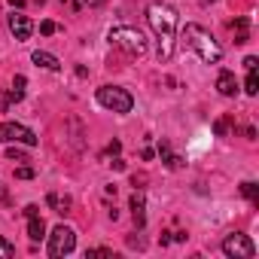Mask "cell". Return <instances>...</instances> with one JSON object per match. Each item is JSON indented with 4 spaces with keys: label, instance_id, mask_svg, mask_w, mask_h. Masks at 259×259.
Instances as JSON below:
<instances>
[{
    "label": "cell",
    "instance_id": "cell-23",
    "mask_svg": "<svg viewBox=\"0 0 259 259\" xmlns=\"http://www.w3.org/2000/svg\"><path fill=\"white\" fill-rule=\"evenodd\" d=\"M119 153H122V144H119V141H113V144L104 150V156H119Z\"/></svg>",
    "mask_w": 259,
    "mask_h": 259
},
{
    "label": "cell",
    "instance_id": "cell-26",
    "mask_svg": "<svg viewBox=\"0 0 259 259\" xmlns=\"http://www.w3.org/2000/svg\"><path fill=\"white\" fill-rule=\"evenodd\" d=\"M113 250H107V247H95V250H89L85 256H110Z\"/></svg>",
    "mask_w": 259,
    "mask_h": 259
},
{
    "label": "cell",
    "instance_id": "cell-27",
    "mask_svg": "<svg viewBox=\"0 0 259 259\" xmlns=\"http://www.w3.org/2000/svg\"><path fill=\"white\" fill-rule=\"evenodd\" d=\"M61 4H64V7H67L70 13H79V7H82V4H79V0H61Z\"/></svg>",
    "mask_w": 259,
    "mask_h": 259
},
{
    "label": "cell",
    "instance_id": "cell-25",
    "mask_svg": "<svg viewBox=\"0 0 259 259\" xmlns=\"http://www.w3.org/2000/svg\"><path fill=\"white\" fill-rule=\"evenodd\" d=\"M244 67H247V70H256V67H259V58H256V55H247V58H244Z\"/></svg>",
    "mask_w": 259,
    "mask_h": 259
},
{
    "label": "cell",
    "instance_id": "cell-5",
    "mask_svg": "<svg viewBox=\"0 0 259 259\" xmlns=\"http://www.w3.org/2000/svg\"><path fill=\"white\" fill-rule=\"evenodd\" d=\"M49 238V256L52 259H61V256H67V253H73V247H76V232L70 229V226H55L52 229V235H46Z\"/></svg>",
    "mask_w": 259,
    "mask_h": 259
},
{
    "label": "cell",
    "instance_id": "cell-29",
    "mask_svg": "<svg viewBox=\"0 0 259 259\" xmlns=\"http://www.w3.org/2000/svg\"><path fill=\"white\" fill-rule=\"evenodd\" d=\"M79 4H89V7H101L104 0H79Z\"/></svg>",
    "mask_w": 259,
    "mask_h": 259
},
{
    "label": "cell",
    "instance_id": "cell-30",
    "mask_svg": "<svg viewBox=\"0 0 259 259\" xmlns=\"http://www.w3.org/2000/svg\"><path fill=\"white\" fill-rule=\"evenodd\" d=\"M10 4H13V7H25V0H10Z\"/></svg>",
    "mask_w": 259,
    "mask_h": 259
},
{
    "label": "cell",
    "instance_id": "cell-4",
    "mask_svg": "<svg viewBox=\"0 0 259 259\" xmlns=\"http://www.w3.org/2000/svg\"><path fill=\"white\" fill-rule=\"evenodd\" d=\"M95 98H98V104H101L104 110L119 113V116L132 113V107H135V98L128 95L122 85H101V89L95 92Z\"/></svg>",
    "mask_w": 259,
    "mask_h": 259
},
{
    "label": "cell",
    "instance_id": "cell-10",
    "mask_svg": "<svg viewBox=\"0 0 259 259\" xmlns=\"http://www.w3.org/2000/svg\"><path fill=\"white\" fill-rule=\"evenodd\" d=\"M217 92H220L223 98H235V95H238V79H235L232 70H220V76H217Z\"/></svg>",
    "mask_w": 259,
    "mask_h": 259
},
{
    "label": "cell",
    "instance_id": "cell-1",
    "mask_svg": "<svg viewBox=\"0 0 259 259\" xmlns=\"http://www.w3.org/2000/svg\"><path fill=\"white\" fill-rule=\"evenodd\" d=\"M147 22L159 40V61H171L174 55V43H177V10L171 4H162V0H156V4L147 7Z\"/></svg>",
    "mask_w": 259,
    "mask_h": 259
},
{
    "label": "cell",
    "instance_id": "cell-15",
    "mask_svg": "<svg viewBox=\"0 0 259 259\" xmlns=\"http://www.w3.org/2000/svg\"><path fill=\"white\" fill-rule=\"evenodd\" d=\"M232 28L238 31V34H235V43H238V46L250 40V34H247V31H250V19H247V16H241V19H235V25H232Z\"/></svg>",
    "mask_w": 259,
    "mask_h": 259
},
{
    "label": "cell",
    "instance_id": "cell-3",
    "mask_svg": "<svg viewBox=\"0 0 259 259\" xmlns=\"http://www.w3.org/2000/svg\"><path fill=\"white\" fill-rule=\"evenodd\" d=\"M107 40H110V46L122 49L125 55H132V58H141V55L147 52V37H144V31H141V28H132V25H116V28H110Z\"/></svg>",
    "mask_w": 259,
    "mask_h": 259
},
{
    "label": "cell",
    "instance_id": "cell-16",
    "mask_svg": "<svg viewBox=\"0 0 259 259\" xmlns=\"http://www.w3.org/2000/svg\"><path fill=\"white\" fill-rule=\"evenodd\" d=\"M241 195L250 198V201H259V186H256L253 180H244V183H241Z\"/></svg>",
    "mask_w": 259,
    "mask_h": 259
},
{
    "label": "cell",
    "instance_id": "cell-14",
    "mask_svg": "<svg viewBox=\"0 0 259 259\" xmlns=\"http://www.w3.org/2000/svg\"><path fill=\"white\" fill-rule=\"evenodd\" d=\"M46 204H49L55 213H70V198H67V195L61 198L58 192H49V195H46Z\"/></svg>",
    "mask_w": 259,
    "mask_h": 259
},
{
    "label": "cell",
    "instance_id": "cell-2",
    "mask_svg": "<svg viewBox=\"0 0 259 259\" xmlns=\"http://www.w3.org/2000/svg\"><path fill=\"white\" fill-rule=\"evenodd\" d=\"M183 46L192 49L204 64H220V58H223L220 43H217V40L210 37V31H204L201 25H186V28H183Z\"/></svg>",
    "mask_w": 259,
    "mask_h": 259
},
{
    "label": "cell",
    "instance_id": "cell-19",
    "mask_svg": "<svg viewBox=\"0 0 259 259\" xmlns=\"http://www.w3.org/2000/svg\"><path fill=\"white\" fill-rule=\"evenodd\" d=\"M162 162H165V165H168L171 171H177V168H183V159H180V156H174L171 150H168V153L162 156Z\"/></svg>",
    "mask_w": 259,
    "mask_h": 259
},
{
    "label": "cell",
    "instance_id": "cell-18",
    "mask_svg": "<svg viewBox=\"0 0 259 259\" xmlns=\"http://www.w3.org/2000/svg\"><path fill=\"white\" fill-rule=\"evenodd\" d=\"M16 256V244L7 241V238H0V259H13Z\"/></svg>",
    "mask_w": 259,
    "mask_h": 259
},
{
    "label": "cell",
    "instance_id": "cell-11",
    "mask_svg": "<svg viewBox=\"0 0 259 259\" xmlns=\"http://www.w3.org/2000/svg\"><path fill=\"white\" fill-rule=\"evenodd\" d=\"M31 61H34L37 67H46V70H61V61H58V55H52V52H43V49H37V52L31 55Z\"/></svg>",
    "mask_w": 259,
    "mask_h": 259
},
{
    "label": "cell",
    "instance_id": "cell-8",
    "mask_svg": "<svg viewBox=\"0 0 259 259\" xmlns=\"http://www.w3.org/2000/svg\"><path fill=\"white\" fill-rule=\"evenodd\" d=\"M7 25H10V31H13V37H16V40H28V37L34 34V22H31L28 16L13 13V16L7 19Z\"/></svg>",
    "mask_w": 259,
    "mask_h": 259
},
{
    "label": "cell",
    "instance_id": "cell-9",
    "mask_svg": "<svg viewBox=\"0 0 259 259\" xmlns=\"http://www.w3.org/2000/svg\"><path fill=\"white\" fill-rule=\"evenodd\" d=\"M128 207H132V217H135L138 229H144V223H147V198H144L141 189H135V195H132V201H128Z\"/></svg>",
    "mask_w": 259,
    "mask_h": 259
},
{
    "label": "cell",
    "instance_id": "cell-22",
    "mask_svg": "<svg viewBox=\"0 0 259 259\" xmlns=\"http://www.w3.org/2000/svg\"><path fill=\"white\" fill-rule=\"evenodd\" d=\"M16 177H19V180H34V168L22 165V168H16Z\"/></svg>",
    "mask_w": 259,
    "mask_h": 259
},
{
    "label": "cell",
    "instance_id": "cell-21",
    "mask_svg": "<svg viewBox=\"0 0 259 259\" xmlns=\"http://www.w3.org/2000/svg\"><path fill=\"white\" fill-rule=\"evenodd\" d=\"M55 31H58V25H55V22H49V19H46V22H40V34H43V37H52Z\"/></svg>",
    "mask_w": 259,
    "mask_h": 259
},
{
    "label": "cell",
    "instance_id": "cell-13",
    "mask_svg": "<svg viewBox=\"0 0 259 259\" xmlns=\"http://www.w3.org/2000/svg\"><path fill=\"white\" fill-rule=\"evenodd\" d=\"M25 85H28V79L19 73V76L13 79V92H10V98H4V107H10L13 101H22V98H25Z\"/></svg>",
    "mask_w": 259,
    "mask_h": 259
},
{
    "label": "cell",
    "instance_id": "cell-7",
    "mask_svg": "<svg viewBox=\"0 0 259 259\" xmlns=\"http://www.w3.org/2000/svg\"><path fill=\"white\" fill-rule=\"evenodd\" d=\"M0 141L4 144H25V147H37L40 144V138L22 122H4L0 125Z\"/></svg>",
    "mask_w": 259,
    "mask_h": 259
},
{
    "label": "cell",
    "instance_id": "cell-20",
    "mask_svg": "<svg viewBox=\"0 0 259 259\" xmlns=\"http://www.w3.org/2000/svg\"><path fill=\"white\" fill-rule=\"evenodd\" d=\"M7 159H10V162H28V156H25L22 150H16V144L7 147Z\"/></svg>",
    "mask_w": 259,
    "mask_h": 259
},
{
    "label": "cell",
    "instance_id": "cell-17",
    "mask_svg": "<svg viewBox=\"0 0 259 259\" xmlns=\"http://www.w3.org/2000/svg\"><path fill=\"white\" fill-rule=\"evenodd\" d=\"M244 92H247V95H256V92H259V76H256V70H247V82H244Z\"/></svg>",
    "mask_w": 259,
    "mask_h": 259
},
{
    "label": "cell",
    "instance_id": "cell-6",
    "mask_svg": "<svg viewBox=\"0 0 259 259\" xmlns=\"http://www.w3.org/2000/svg\"><path fill=\"white\" fill-rule=\"evenodd\" d=\"M223 253H226L229 259H253V256H256V244H253L247 235L232 232V235L223 238Z\"/></svg>",
    "mask_w": 259,
    "mask_h": 259
},
{
    "label": "cell",
    "instance_id": "cell-28",
    "mask_svg": "<svg viewBox=\"0 0 259 259\" xmlns=\"http://www.w3.org/2000/svg\"><path fill=\"white\" fill-rule=\"evenodd\" d=\"M0 204H10V192H7L4 183H0Z\"/></svg>",
    "mask_w": 259,
    "mask_h": 259
},
{
    "label": "cell",
    "instance_id": "cell-24",
    "mask_svg": "<svg viewBox=\"0 0 259 259\" xmlns=\"http://www.w3.org/2000/svg\"><path fill=\"white\" fill-rule=\"evenodd\" d=\"M226 128H229V122H226V119H217V122H213V132H217L220 138L226 135Z\"/></svg>",
    "mask_w": 259,
    "mask_h": 259
},
{
    "label": "cell",
    "instance_id": "cell-12",
    "mask_svg": "<svg viewBox=\"0 0 259 259\" xmlns=\"http://www.w3.org/2000/svg\"><path fill=\"white\" fill-rule=\"evenodd\" d=\"M28 238H31V241H43V238H46V223H43L40 213H31V217H28Z\"/></svg>",
    "mask_w": 259,
    "mask_h": 259
}]
</instances>
